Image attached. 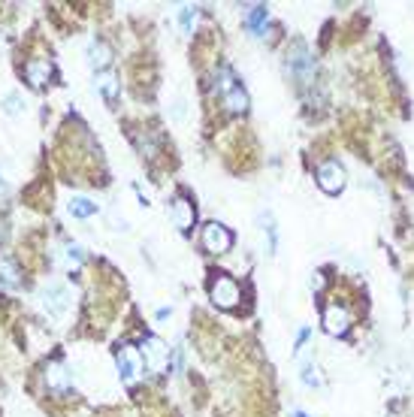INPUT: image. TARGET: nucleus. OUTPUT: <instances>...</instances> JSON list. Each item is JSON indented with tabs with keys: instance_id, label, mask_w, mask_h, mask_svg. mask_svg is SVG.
I'll list each match as a JSON object with an SVG mask.
<instances>
[{
	"instance_id": "obj_1",
	"label": "nucleus",
	"mask_w": 414,
	"mask_h": 417,
	"mask_svg": "<svg viewBox=\"0 0 414 417\" xmlns=\"http://www.w3.org/2000/svg\"><path fill=\"white\" fill-rule=\"evenodd\" d=\"M140 354H142V363L151 369L155 375H164L170 369V348L164 345V339L157 336H145L142 345H140Z\"/></svg>"
},
{
	"instance_id": "obj_2",
	"label": "nucleus",
	"mask_w": 414,
	"mask_h": 417,
	"mask_svg": "<svg viewBox=\"0 0 414 417\" xmlns=\"http://www.w3.org/2000/svg\"><path fill=\"white\" fill-rule=\"evenodd\" d=\"M115 363H118V375H121V381H124L127 387H130V384L140 381V375H142V369H145L140 348H133V345H121V348H118V354H115Z\"/></svg>"
},
{
	"instance_id": "obj_3",
	"label": "nucleus",
	"mask_w": 414,
	"mask_h": 417,
	"mask_svg": "<svg viewBox=\"0 0 414 417\" xmlns=\"http://www.w3.org/2000/svg\"><path fill=\"white\" fill-rule=\"evenodd\" d=\"M209 297L218 308H236L242 300V287L233 282L230 275H215L209 282Z\"/></svg>"
},
{
	"instance_id": "obj_4",
	"label": "nucleus",
	"mask_w": 414,
	"mask_h": 417,
	"mask_svg": "<svg viewBox=\"0 0 414 417\" xmlns=\"http://www.w3.org/2000/svg\"><path fill=\"white\" fill-rule=\"evenodd\" d=\"M43 308L49 317H55V321H61V317H67V312H70V291H67V284L61 282H49L43 287Z\"/></svg>"
},
{
	"instance_id": "obj_5",
	"label": "nucleus",
	"mask_w": 414,
	"mask_h": 417,
	"mask_svg": "<svg viewBox=\"0 0 414 417\" xmlns=\"http://www.w3.org/2000/svg\"><path fill=\"white\" fill-rule=\"evenodd\" d=\"M203 248L209 254H227L230 248H233V233L227 230L224 224L212 221L203 227Z\"/></svg>"
},
{
	"instance_id": "obj_6",
	"label": "nucleus",
	"mask_w": 414,
	"mask_h": 417,
	"mask_svg": "<svg viewBox=\"0 0 414 417\" xmlns=\"http://www.w3.org/2000/svg\"><path fill=\"white\" fill-rule=\"evenodd\" d=\"M345 185H348V176H345V166L339 161H324L318 166V188L320 191L339 194Z\"/></svg>"
},
{
	"instance_id": "obj_7",
	"label": "nucleus",
	"mask_w": 414,
	"mask_h": 417,
	"mask_svg": "<svg viewBox=\"0 0 414 417\" xmlns=\"http://www.w3.org/2000/svg\"><path fill=\"white\" fill-rule=\"evenodd\" d=\"M170 221H173V227H175L179 233H188L190 227H194L197 209H194V203H190L185 194H179V196H175V200L170 203Z\"/></svg>"
},
{
	"instance_id": "obj_8",
	"label": "nucleus",
	"mask_w": 414,
	"mask_h": 417,
	"mask_svg": "<svg viewBox=\"0 0 414 417\" xmlns=\"http://www.w3.org/2000/svg\"><path fill=\"white\" fill-rule=\"evenodd\" d=\"M45 384H49V390H55L58 396H64V393L73 390V372L61 360H52L49 366H45Z\"/></svg>"
},
{
	"instance_id": "obj_9",
	"label": "nucleus",
	"mask_w": 414,
	"mask_h": 417,
	"mask_svg": "<svg viewBox=\"0 0 414 417\" xmlns=\"http://www.w3.org/2000/svg\"><path fill=\"white\" fill-rule=\"evenodd\" d=\"M324 330L329 336H345L351 330V312L345 306H327L324 308Z\"/></svg>"
},
{
	"instance_id": "obj_10",
	"label": "nucleus",
	"mask_w": 414,
	"mask_h": 417,
	"mask_svg": "<svg viewBox=\"0 0 414 417\" xmlns=\"http://www.w3.org/2000/svg\"><path fill=\"white\" fill-rule=\"evenodd\" d=\"M25 76H28V82L34 88H45L52 82V76H55V67H52V60L36 58V60H30V64L25 67Z\"/></svg>"
},
{
	"instance_id": "obj_11",
	"label": "nucleus",
	"mask_w": 414,
	"mask_h": 417,
	"mask_svg": "<svg viewBox=\"0 0 414 417\" xmlns=\"http://www.w3.org/2000/svg\"><path fill=\"white\" fill-rule=\"evenodd\" d=\"M88 64L94 67L97 73H103L106 67L112 64V49L103 40H94V43H91V49H88Z\"/></svg>"
},
{
	"instance_id": "obj_12",
	"label": "nucleus",
	"mask_w": 414,
	"mask_h": 417,
	"mask_svg": "<svg viewBox=\"0 0 414 417\" xmlns=\"http://www.w3.org/2000/svg\"><path fill=\"white\" fill-rule=\"evenodd\" d=\"M94 85L100 88V94H103V97H106V100H109V103H115V100H118V91H121V85H118V76H115V73H109V70L97 73Z\"/></svg>"
},
{
	"instance_id": "obj_13",
	"label": "nucleus",
	"mask_w": 414,
	"mask_h": 417,
	"mask_svg": "<svg viewBox=\"0 0 414 417\" xmlns=\"http://www.w3.org/2000/svg\"><path fill=\"white\" fill-rule=\"evenodd\" d=\"M221 97H224V106H227V109H230V112H236V115L248 109V94H245V91H242V85L227 88Z\"/></svg>"
},
{
	"instance_id": "obj_14",
	"label": "nucleus",
	"mask_w": 414,
	"mask_h": 417,
	"mask_svg": "<svg viewBox=\"0 0 414 417\" xmlns=\"http://www.w3.org/2000/svg\"><path fill=\"white\" fill-rule=\"evenodd\" d=\"M67 212H70L73 218H91V215H97V203L91 200V196H70Z\"/></svg>"
},
{
	"instance_id": "obj_15",
	"label": "nucleus",
	"mask_w": 414,
	"mask_h": 417,
	"mask_svg": "<svg viewBox=\"0 0 414 417\" xmlns=\"http://www.w3.org/2000/svg\"><path fill=\"white\" fill-rule=\"evenodd\" d=\"M245 27L254 30V34H260V30L266 27V6H260V3L251 6V10L245 12Z\"/></svg>"
},
{
	"instance_id": "obj_16",
	"label": "nucleus",
	"mask_w": 414,
	"mask_h": 417,
	"mask_svg": "<svg viewBox=\"0 0 414 417\" xmlns=\"http://www.w3.org/2000/svg\"><path fill=\"white\" fill-rule=\"evenodd\" d=\"M290 64H294V70L296 73H303V76H309V70H312V58H309V49H305L303 43H296L294 45V58H290Z\"/></svg>"
},
{
	"instance_id": "obj_17",
	"label": "nucleus",
	"mask_w": 414,
	"mask_h": 417,
	"mask_svg": "<svg viewBox=\"0 0 414 417\" xmlns=\"http://www.w3.org/2000/svg\"><path fill=\"white\" fill-rule=\"evenodd\" d=\"M82 260H85V248H82V245H67L64 248V267L67 269L82 267Z\"/></svg>"
},
{
	"instance_id": "obj_18",
	"label": "nucleus",
	"mask_w": 414,
	"mask_h": 417,
	"mask_svg": "<svg viewBox=\"0 0 414 417\" xmlns=\"http://www.w3.org/2000/svg\"><path fill=\"white\" fill-rule=\"evenodd\" d=\"M0 284H3V287H19V269H15L12 260L0 263Z\"/></svg>"
},
{
	"instance_id": "obj_19",
	"label": "nucleus",
	"mask_w": 414,
	"mask_h": 417,
	"mask_svg": "<svg viewBox=\"0 0 414 417\" xmlns=\"http://www.w3.org/2000/svg\"><path fill=\"white\" fill-rule=\"evenodd\" d=\"M21 109H25V97H21L19 91H10V94L3 97V112L6 115H19Z\"/></svg>"
},
{
	"instance_id": "obj_20",
	"label": "nucleus",
	"mask_w": 414,
	"mask_h": 417,
	"mask_svg": "<svg viewBox=\"0 0 414 417\" xmlns=\"http://www.w3.org/2000/svg\"><path fill=\"white\" fill-rule=\"evenodd\" d=\"M303 381L309 384V387H320L324 378H320V369L314 366V363H303Z\"/></svg>"
},
{
	"instance_id": "obj_21",
	"label": "nucleus",
	"mask_w": 414,
	"mask_h": 417,
	"mask_svg": "<svg viewBox=\"0 0 414 417\" xmlns=\"http://www.w3.org/2000/svg\"><path fill=\"white\" fill-rule=\"evenodd\" d=\"M179 21H182V27H185L188 34H190V30H194V25H197V10H194V6H182Z\"/></svg>"
},
{
	"instance_id": "obj_22",
	"label": "nucleus",
	"mask_w": 414,
	"mask_h": 417,
	"mask_svg": "<svg viewBox=\"0 0 414 417\" xmlns=\"http://www.w3.org/2000/svg\"><path fill=\"white\" fill-rule=\"evenodd\" d=\"M324 284H327L324 272H314V275H312V291H324Z\"/></svg>"
},
{
	"instance_id": "obj_23",
	"label": "nucleus",
	"mask_w": 414,
	"mask_h": 417,
	"mask_svg": "<svg viewBox=\"0 0 414 417\" xmlns=\"http://www.w3.org/2000/svg\"><path fill=\"white\" fill-rule=\"evenodd\" d=\"M6 188H10V170L0 166V191H6Z\"/></svg>"
},
{
	"instance_id": "obj_24",
	"label": "nucleus",
	"mask_w": 414,
	"mask_h": 417,
	"mask_svg": "<svg viewBox=\"0 0 414 417\" xmlns=\"http://www.w3.org/2000/svg\"><path fill=\"white\" fill-rule=\"evenodd\" d=\"M294 417H305V412H294Z\"/></svg>"
}]
</instances>
